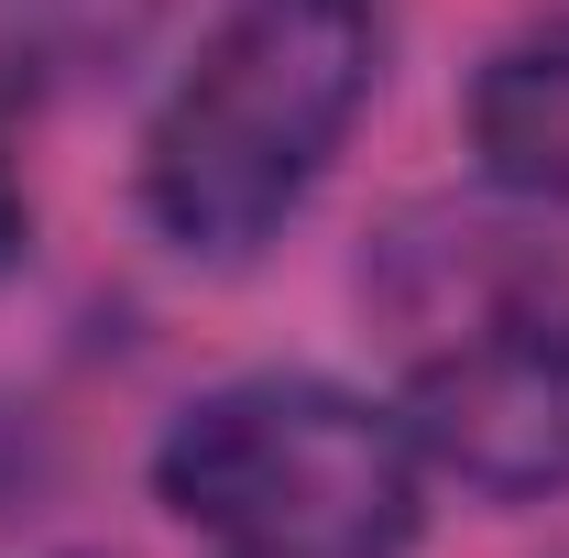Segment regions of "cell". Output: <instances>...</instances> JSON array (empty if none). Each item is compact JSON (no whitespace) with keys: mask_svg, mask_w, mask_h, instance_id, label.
<instances>
[{"mask_svg":"<svg viewBox=\"0 0 569 558\" xmlns=\"http://www.w3.org/2000/svg\"><path fill=\"white\" fill-rule=\"evenodd\" d=\"M372 0H241L142 142V209L176 252H263L372 99Z\"/></svg>","mask_w":569,"mask_h":558,"instance_id":"6da1fadb","label":"cell"},{"mask_svg":"<svg viewBox=\"0 0 569 558\" xmlns=\"http://www.w3.org/2000/svg\"><path fill=\"white\" fill-rule=\"evenodd\" d=\"M153 492L209 558H406L417 438L318 372L219 383L153 449Z\"/></svg>","mask_w":569,"mask_h":558,"instance_id":"7a4b0ae2","label":"cell"},{"mask_svg":"<svg viewBox=\"0 0 569 558\" xmlns=\"http://www.w3.org/2000/svg\"><path fill=\"white\" fill-rule=\"evenodd\" d=\"M406 438L493 504L569 482V285L503 230H449L406 296Z\"/></svg>","mask_w":569,"mask_h":558,"instance_id":"3957f363","label":"cell"},{"mask_svg":"<svg viewBox=\"0 0 569 558\" xmlns=\"http://www.w3.org/2000/svg\"><path fill=\"white\" fill-rule=\"evenodd\" d=\"M471 153L515 198L569 209V22L515 33L493 67L471 77Z\"/></svg>","mask_w":569,"mask_h":558,"instance_id":"277c9868","label":"cell"},{"mask_svg":"<svg viewBox=\"0 0 569 558\" xmlns=\"http://www.w3.org/2000/svg\"><path fill=\"white\" fill-rule=\"evenodd\" d=\"M153 0H0V77L11 88H56V77L121 56Z\"/></svg>","mask_w":569,"mask_h":558,"instance_id":"5b68a950","label":"cell"},{"mask_svg":"<svg viewBox=\"0 0 569 558\" xmlns=\"http://www.w3.org/2000/svg\"><path fill=\"white\" fill-rule=\"evenodd\" d=\"M11 252H22V198L0 187V263H11Z\"/></svg>","mask_w":569,"mask_h":558,"instance_id":"8992f818","label":"cell"}]
</instances>
